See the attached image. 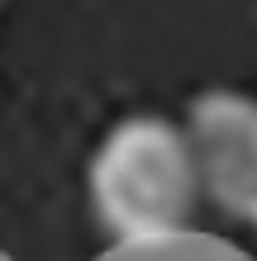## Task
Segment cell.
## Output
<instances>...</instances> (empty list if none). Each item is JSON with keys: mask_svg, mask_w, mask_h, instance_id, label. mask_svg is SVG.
<instances>
[{"mask_svg": "<svg viewBox=\"0 0 257 261\" xmlns=\"http://www.w3.org/2000/svg\"><path fill=\"white\" fill-rule=\"evenodd\" d=\"M90 204L119 247H167L200 209V176L181 124L129 114L90 157Z\"/></svg>", "mask_w": 257, "mask_h": 261, "instance_id": "cell-1", "label": "cell"}, {"mask_svg": "<svg viewBox=\"0 0 257 261\" xmlns=\"http://www.w3.org/2000/svg\"><path fill=\"white\" fill-rule=\"evenodd\" d=\"M181 133L195 157L200 199L248 219L257 204V100L229 86L205 90L191 100Z\"/></svg>", "mask_w": 257, "mask_h": 261, "instance_id": "cell-2", "label": "cell"}, {"mask_svg": "<svg viewBox=\"0 0 257 261\" xmlns=\"http://www.w3.org/2000/svg\"><path fill=\"white\" fill-rule=\"evenodd\" d=\"M248 219H252V223H257V204H252V214H248Z\"/></svg>", "mask_w": 257, "mask_h": 261, "instance_id": "cell-3", "label": "cell"}]
</instances>
